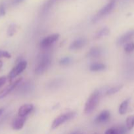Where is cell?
<instances>
[{
	"label": "cell",
	"instance_id": "cell-14",
	"mask_svg": "<svg viewBox=\"0 0 134 134\" xmlns=\"http://www.w3.org/2000/svg\"><path fill=\"white\" fill-rule=\"evenodd\" d=\"M106 68V65L102 63H93L89 66V69L91 71H102Z\"/></svg>",
	"mask_w": 134,
	"mask_h": 134
},
{
	"label": "cell",
	"instance_id": "cell-28",
	"mask_svg": "<svg viewBox=\"0 0 134 134\" xmlns=\"http://www.w3.org/2000/svg\"><path fill=\"white\" fill-rule=\"evenodd\" d=\"M4 111V109L3 108H0V116H1V115H2L3 112Z\"/></svg>",
	"mask_w": 134,
	"mask_h": 134
},
{
	"label": "cell",
	"instance_id": "cell-21",
	"mask_svg": "<svg viewBox=\"0 0 134 134\" xmlns=\"http://www.w3.org/2000/svg\"><path fill=\"white\" fill-rule=\"evenodd\" d=\"M72 63V58L70 57H64L60 59L59 64L61 65H68Z\"/></svg>",
	"mask_w": 134,
	"mask_h": 134
},
{
	"label": "cell",
	"instance_id": "cell-8",
	"mask_svg": "<svg viewBox=\"0 0 134 134\" xmlns=\"http://www.w3.org/2000/svg\"><path fill=\"white\" fill-rule=\"evenodd\" d=\"M86 39L83 37L78 38V39H75L74 41H73L71 43V44H70L69 46V48L70 50H72V51L80 49V48H83V47L86 44Z\"/></svg>",
	"mask_w": 134,
	"mask_h": 134
},
{
	"label": "cell",
	"instance_id": "cell-22",
	"mask_svg": "<svg viewBox=\"0 0 134 134\" xmlns=\"http://www.w3.org/2000/svg\"><path fill=\"white\" fill-rule=\"evenodd\" d=\"M0 58H11V55L8 51L0 50Z\"/></svg>",
	"mask_w": 134,
	"mask_h": 134
},
{
	"label": "cell",
	"instance_id": "cell-3",
	"mask_svg": "<svg viewBox=\"0 0 134 134\" xmlns=\"http://www.w3.org/2000/svg\"><path fill=\"white\" fill-rule=\"evenodd\" d=\"M51 58L48 55L42 56L35 68V74L41 75L47 71L51 65Z\"/></svg>",
	"mask_w": 134,
	"mask_h": 134
},
{
	"label": "cell",
	"instance_id": "cell-30",
	"mask_svg": "<svg viewBox=\"0 0 134 134\" xmlns=\"http://www.w3.org/2000/svg\"><path fill=\"white\" fill-rule=\"evenodd\" d=\"M110 1H115V0H110Z\"/></svg>",
	"mask_w": 134,
	"mask_h": 134
},
{
	"label": "cell",
	"instance_id": "cell-26",
	"mask_svg": "<svg viewBox=\"0 0 134 134\" xmlns=\"http://www.w3.org/2000/svg\"><path fill=\"white\" fill-rule=\"evenodd\" d=\"M7 79V77H5V76L0 77V88L2 87V86L6 83Z\"/></svg>",
	"mask_w": 134,
	"mask_h": 134
},
{
	"label": "cell",
	"instance_id": "cell-23",
	"mask_svg": "<svg viewBox=\"0 0 134 134\" xmlns=\"http://www.w3.org/2000/svg\"><path fill=\"white\" fill-rule=\"evenodd\" d=\"M116 130L118 134H126L127 130L126 127L123 126H121L118 127V128H116Z\"/></svg>",
	"mask_w": 134,
	"mask_h": 134
},
{
	"label": "cell",
	"instance_id": "cell-18",
	"mask_svg": "<svg viewBox=\"0 0 134 134\" xmlns=\"http://www.w3.org/2000/svg\"><path fill=\"white\" fill-rule=\"evenodd\" d=\"M126 127L127 130H131L134 128V115L127 116L126 120Z\"/></svg>",
	"mask_w": 134,
	"mask_h": 134
},
{
	"label": "cell",
	"instance_id": "cell-1",
	"mask_svg": "<svg viewBox=\"0 0 134 134\" xmlns=\"http://www.w3.org/2000/svg\"><path fill=\"white\" fill-rule=\"evenodd\" d=\"M101 94L99 90H95L88 98L87 100L85 102L84 107V113L86 115L91 113L96 109L99 105L100 100Z\"/></svg>",
	"mask_w": 134,
	"mask_h": 134
},
{
	"label": "cell",
	"instance_id": "cell-12",
	"mask_svg": "<svg viewBox=\"0 0 134 134\" xmlns=\"http://www.w3.org/2000/svg\"><path fill=\"white\" fill-rule=\"evenodd\" d=\"M34 109V105L32 104H24L21 106L18 111V115L20 116L26 117Z\"/></svg>",
	"mask_w": 134,
	"mask_h": 134
},
{
	"label": "cell",
	"instance_id": "cell-24",
	"mask_svg": "<svg viewBox=\"0 0 134 134\" xmlns=\"http://www.w3.org/2000/svg\"><path fill=\"white\" fill-rule=\"evenodd\" d=\"M6 11H5V8L3 4H0V17H2L5 16Z\"/></svg>",
	"mask_w": 134,
	"mask_h": 134
},
{
	"label": "cell",
	"instance_id": "cell-16",
	"mask_svg": "<svg viewBox=\"0 0 134 134\" xmlns=\"http://www.w3.org/2000/svg\"><path fill=\"white\" fill-rule=\"evenodd\" d=\"M109 33H110V30H109L108 27H102V29L99 30V31L97 32V34H95V39H101V38L109 35Z\"/></svg>",
	"mask_w": 134,
	"mask_h": 134
},
{
	"label": "cell",
	"instance_id": "cell-29",
	"mask_svg": "<svg viewBox=\"0 0 134 134\" xmlns=\"http://www.w3.org/2000/svg\"><path fill=\"white\" fill-rule=\"evenodd\" d=\"M3 62L1 61V60H0V70H1V68H2V67H3Z\"/></svg>",
	"mask_w": 134,
	"mask_h": 134
},
{
	"label": "cell",
	"instance_id": "cell-13",
	"mask_svg": "<svg viewBox=\"0 0 134 134\" xmlns=\"http://www.w3.org/2000/svg\"><path fill=\"white\" fill-rule=\"evenodd\" d=\"M101 54H102V49L100 47H95L89 50L87 56L89 58H97L99 57Z\"/></svg>",
	"mask_w": 134,
	"mask_h": 134
},
{
	"label": "cell",
	"instance_id": "cell-10",
	"mask_svg": "<svg viewBox=\"0 0 134 134\" xmlns=\"http://www.w3.org/2000/svg\"><path fill=\"white\" fill-rule=\"evenodd\" d=\"M110 111H109L108 110H104L96 117L95 121L97 124H102V123H105L109 121L110 120Z\"/></svg>",
	"mask_w": 134,
	"mask_h": 134
},
{
	"label": "cell",
	"instance_id": "cell-27",
	"mask_svg": "<svg viewBox=\"0 0 134 134\" xmlns=\"http://www.w3.org/2000/svg\"><path fill=\"white\" fill-rule=\"evenodd\" d=\"M24 0H12L11 1V4L13 6H16V5H18L19 4H20L21 3H22Z\"/></svg>",
	"mask_w": 134,
	"mask_h": 134
},
{
	"label": "cell",
	"instance_id": "cell-31",
	"mask_svg": "<svg viewBox=\"0 0 134 134\" xmlns=\"http://www.w3.org/2000/svg\"><path fill=\"white\" fill-rule=\"evenodd\" d=\"M95 134H97V133H95Z\"/></svg>",
	"mask_w": 134,
	"mask_h": 134
},
{
	"label": "cell",
	"instance_id": "cell-6",
	"mask_svg": "<svg viewBox=\"0 0 134 134\" xmlns=\"http://www.w3.org/2000/svg\"><path fill=\"white\" fill-rule=\"evenodd\" d=\"M22 81V77L18 78L14 81L11 82L10 85H8L7 86H6L5 88L1 90V91H0V99L5 98V96H7L9 94V93L11 92L13 90H14V89L17 87V86Z\"/></svg>",
	"mask_w": 134,
	"mask_h": 134
},
{
	"label": "cell",
	"instance_id": "cell-19",
	"mask_svg": "<svg viewBox=\"0 0 134 134\" xmlns=\"http://www.w3.org/2000/svg\"><path fill=\"white\" fill-rule=\"evenodd\" d=\"M17 30H18V26L14 24H12L9 26V28L7 30V35L10 37L13 36L15 34V33L17 32Z\"/></svg>",
	"mask_w": 134,
	"mask_h": 134
},
{
	"label": "cell",
	"instance_id": "cell-9",
	"mask_svg": "<svg viewBox=\"0 0 134 134\" xmlns=\"http://www.w3.org/2000/svg\"><path fill=\"white\" fill-rule=\"evenodd\" d=\"M134 37V29L133 30H131L130 31H127L123 35H121L118 39L117 40V44L118 45H122V44L126 43L127 41L130 40L132 37Z\"/></svg>",
	"mask_w": 134,
	"mask_h": 134
},
{
	"label": "cell",
	"instance_id": "cell-2",
	"mask_svg": "<svg viewBox=\"0 0 134 134\" xmlns=\"http://www.w3.org/2000/svg\"><path fill=\"white\" fill-rule=\"evenodd\" d=\"M76 115V113L74 111H70V112H67L65 113L61 114L53 120L52 124H51V129H56L60 125L64 124V122L73 119Z\"/></svg>",
	"mask_w": 134,
	"mask_h": 134
},
{
	"label": "cell",
	"instance_id": "cell-5",
	"mask_svg": "<svg viewBox=\"0 0 134 134\" xmlns=\"http://www.w3.org/2000/svg\"><path fill=\"white\" fill-rule=\"evenodd\" d=\"M26 67H27V62L25 61V60L20 61L9 72L7 77L9 82H12V81L14 78H16L17 76L19 75L22 71H24L26 69Z\"/></svg>",
	"mask_w": 134,
	"mask_h": 134
},
{
	"label": "cell",
	"instance_id": "cell-25",
	"mask_svg": "<svg viewBox=\"0 0 134 134\" xmlns=\"http://www.w3.org/2000/svg\"><path fill=\"white\" fill-rule=\"evenodd\" d=\"M105 134H118V133L116 128H110L106 131Z\"/></svg>",
	"mask_w": 134,
	"mask_h": 134
},
{
	"label": "cell",
	"instance_id": "cell-15",
	"mask_svg": "<svg viewBox=\"0 0 134 134\" xmlns=\"http://www.w3.org/2000/svg\"><path fill=\"white\" fill-rule=\"evenodd\" d=\"M130 99H126L124 101L121 103L120 105L119 109H118V112L120 115H124L126 112H127V108H128L129 103H130Z\"/></svg>",
	"mask_w": 134,
	"mask_h": 134
},
{
	"label": "cell",
	"instance_id": "cell-4",
	"mask_svg": "<svg viewBox=\"0 0 134 134\" xmlns=\"http://www.w3.org/2000/svg\"><path fill=\"white\" fill-rule=\"evenodd\" d=\"M116 5L115 1H110V2L108 3L106 5L102 7L101 9L98 11V13L96 14L94 18H93V22H96L99 20V19L102 18V17L105 16L109 13H111L113 9H114Z\"/></svg>",
	"mask_w": 134,
	"mask_h": 134
},
{
	"label": "cell",
	"instance_id": "cell-11",
	"mask_svg": "<svg viewBox=\"0 0 134 134\" xmlns=\"http://www.w3.org/2000/svg\"><path fill=\"white\" fill-rule=\"evenodd\" d=\"M26 117L18 116L13 120L12 123V128L14 130H19L23 128L24 123L26 122Z\"/></svg>",
	"mask_w": 134,
	"mask_h": 134
},
{
	"label": "cell",
	"instance_id": "cell-20",
	"mask_svg": "<svg viewBox=\"0 0 134 134\" xmlns=\"http://www.w3.org/2000/svg\"><path fill=\"white\" fill-rule=\"evenodd\" d=\"M124 51L127 53H130L134 51V43L133 42H130V43H126L123 47Z\"/></svg>",
	"mask_w": 134,
	"mask_h": 134
},
{
	"label": "cell",
	"instance_id": "cell-7",
	"mask_svg": "<svg viewBox=\"0 0 134 134\" xmlns=\"http://www.w3.org/2000/svg\"><path fill=\"white\" fill-rule=\"evenodd\" d=\"M60 35L59 34H54L47 36V37L44 38L42 41L40 42V46L42 48H47L50 46L52 45L55 42L59 39Z\"/></svg>",
	"mask_w": 134,
	"mask_h": 134
},
{
	"label": "cell",
	"instance_id": "cell-17",
	"mask_svg": "<svg viewBox=\"0 0 134 134\" xmlns=\"http://www.w3.org/2000/svg\"><path fill=\"white\" fill-rule=\"evenodd\" d=\"M123 85H116L115 86H113V87L110 88L108 89L105 92V95L106 96H110L112 95V94H116V93L118 92L121 89L123 88Z\"/></svg>",
	"mask_w": 134,
	"mask_h": 134
}]
</instances>
